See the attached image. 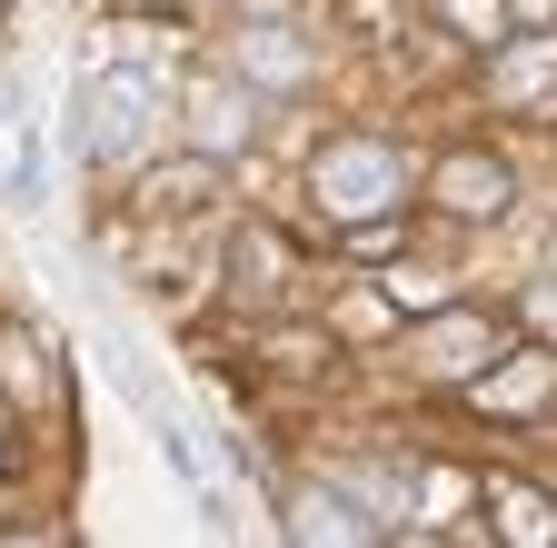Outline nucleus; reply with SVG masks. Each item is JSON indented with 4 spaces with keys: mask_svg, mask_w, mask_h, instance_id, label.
Returning <instances> with one entry per match:
<instances>
[{
    "mask_svg": "<svg viewBox=\"0 0 557 548\" xmlns=\"http://www.w3.org/2000/svg\"><path fill=\"white\" fill-rule=\"evenodd\" d=\"M309 180H319V199H329L338 220H379L388 199L408 190V160H398V150H379V141H329Z\"/></svg>",
    "mask_w": 557,
    "mask_h": 548,
    "instance_id": "obj_1",
    "label": "nucleus"
},
{
    "mask_svg": "<svg viewBox=\"0 0 557 548\" xmlns=\"http://www.w3.org/2000/svg\"><path fill=\"white\" fill-rule=\"evenodd\" d=\"M81 110H90V150H139V130L160 120V81L150 71H100L81 90Z\"/></svg>",
    "mask_w": 557,
    "mask_h": 548,
    "instance_id": "obj_2",
    "label": "nucleus"
},
{
    "mask_svg": "<svg viewBox=\"0 0 557 548\" xmlns=\"http://www.w3.org/2000/svg\"><path fill=\"white\" fill-rule=\"evenodd\" d=\"M438 199H448V210H468V220H498V210H508V170H498V160H448V170H438Z\"/></svg>",
    "mask_w": 557,
    "mask_h": 548,
    "instance_id": "obj_3",
    "label": "nucleus"
},
{
    "mask_svg": "<svg viewBox=\"0 0 557 548\" xmlns=\"http://www.w3.org/2000/svg\"><path fill=\"white\" fill-rule=\"evenodd\" d=\"M487 81H498L508 100H557V40H528V50H508Z\"/></svg>",
    "mask_w": 557,
    "mask_h": 548,
    "instance_id": "obj_4",
    "label": "nucleus"
},
{
    "mask_svg": "<svg viewBox=\"0 0 557 548\" xmlns=\"http://www.w3.org/2000/svg\"><path fill=\"white\" fill-rule=\"evenodd\" d=\"M418 360H429L438 379H458V369H478V360H487V329H478V319H438V329H429V350H418Z\"/></svg>",
    "mask_w": 557,
    "mask_h": 548,
    "instance_id": "obj_5",
    "label": "nucleus"
},
{
    "mask_svg": "<svg viewBox=\"0 0 557 548\" xmlns=\"http://www.w3.org/2000/svg\"><path fill=\"white\" fill-rule=\"evenodd\" d=\"M537 389H547V360H518V369H498V379H487L478 399H487V409H528Z\"/></svg>",
    "mask_w": 557,
    "mask_h": 548,
    "instance_id": "obj_6",
    "label": "nucleus"
},
{
    "mask_svg": "<svg viewBox=\"0 0 557 548\" xmlns=\"http://www.w3.org/2000/svg\"><path fill=\"white\" fill-rule=\"evenodd\" d=\"M249 71H259V81H299L309 50H289V31H259V40H249Z\"/></svg>",
    "mask_w": 557,
    "mask_h": 548,
    "instance_id": "obj_7",
    "label": "nucleus"
},
{
    "mask_svg": "<svg viewBox=\"0 0 557 548\" xmlns=\"http://www.w3.org/2000/svg\"><path fill=\"white\" fill-rule=\"evenodd\" d=\"M498 519H508V538H557L547 499H528V489H498Z\"/></svg>",
    "mask_w": 557,
    "mask_h": 548,
    "instance_id": "obj_8",
    "label": "nucleus"
},
{
    "mask_svg": "<svg viewBox=\"0 0 557 548\" xmlns=\"http://www.w3.org/2000/svg\"><path fill=\"white\" fill-rule=\"evenodd\" d=\"M239 120H249V100H230V90H199V130H209V141H230Z\"/></svg>",
    "mask_w": 557,
    "mask_h": 548,
    "instance_id": "obj_9",
    "label": "nucleus"
},
{
    "mask_svg": "<svg viewBox=\"0 0 557 548\" xmlns=\"http://www.w3.org/2000/svg\"><path fill=\"white\" fill-rule=\"evenodd\" d=\"M299 528H309V538H319V528H329V538H359V519H348L338 499H299Z\"/></svg>",
    "mask_w": 557,
    "mask_h": 548,
    "instance_id": "obj_10",
    "label": "nucleus"
},
{
    "mask_svg": "<svg viewBox=\"0 0 557 548\" xmlns=\"http://www.w3.org/2000/svg\"><path fill=\"white\" fill-rule=\"evenodd\" d=\"M448 21H458V31H478V40H487V31H498V0H448Z\"/></svg>",
    "mask_w": 557,
    "mask_h": 548,
    "instance_id": "obj_11",
    "label": "nucleus"
}]
</instances>
